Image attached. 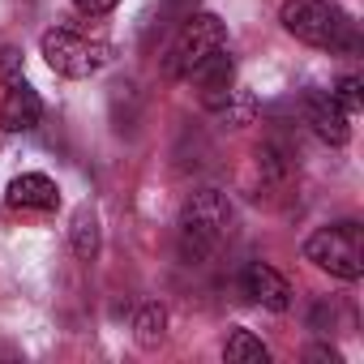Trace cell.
I'll return each instance as SVG.
<instances>
[{
    "label": "cell",
    "mask_w": 364,
    "mask_h": 364,
    "mask_svg": "<svg viewBox=\"0 0 364 364\" xmlns=\"http://www.w3.org/2000/svg\"><path fill=\"white\" fill-rule=\"evenodd\" d=\"M228 223H232V206L219 189H198L185 206H180V219H176V249L189 266H202L228 236Z\"/></svg>",
    "instance_id": "cell-1"
},
{
    "label": "cell",
    "mask_w": 364,
    "mask_h": 364,
    "mask_svg": "<svg viewBox=\"0 0 364 364\" xmlns=\"http://www.w3.org/2000/svg\"><path fill=\"white\" fill-rule=\"evenodd\" d=\"M279 22H283L287 35H296L300 43L321 48V52H343L347 56V52L360 48L355 22L338 5H330V0H287Z\"/></svg>",
    "instance_id": "cell-2"
},
{
    "label": "cell",
    "mask_w": 364,
    "mask_h": 364,
    "mask_svg": "<svg viewBox=\"0 0 364 364\" xmlns=\"http://www.w3.org/2000/svg\"><path fill=\"white\" fill-rule=\"evenodd\" d=\"M228 48V26L215 14H189L167 39L163 52V77L171 82H189L215 52Z\"/></svg>",
    "instance_id": "cell-3"
},
{
    "label": "cell",
    "mask_w": 364,
    "mask_h": 364,
    "mask_svg": "<svg viewBox=\"0 0 364 364\" xmlns=\"http://www.w3.org/2000/svg\"><path fill=\"white\" fill-rule=\"evenodd\" d=\"M304 262H313L317 270H326L343 283H355L364 274V228L355 219L317 228L304 240Z\"/></svg>",
    "instance_id": "cell-4"
},
{
    "label": "cell",
    "mask_w": 364,
    "mask_h": 364,
    "mask_svg": "<svg viewBox=\"0 0 364 364\" xmlns=\"http://www.w3.org/2000/svg\"><path fill=\"white\" fill-rule=\"evenodd\" d=\"M39 52H43L48 69L60 73V77H90V73H99L103 65H112V43L90 39V35H77V31H69V26L43 31Z\"/></svg>",
    "instance_id": "cell-5"
},
{
    "label": "cell",
    "mask_w": 364,
    "mask_h": 364,
    "mask_svg": "<svg viewBox=\"0 0 364 364\" xmlns=\"http://www.w3.org/2000/svg\"><path fill=\"white\" fill-rule=\"evenodd\" d=\"M300 116H304V124H309L326 146H347L351 124H347V112L338 107V99H334L330 90H304V95H300Z\"/></svg>",
    "instance_id": "cell-6"
},
{
    "label": "cell",
    "mask_w": 364,
    "mask_h": 364,
    "mask_svg": "<svg viewBox=\"0 0 364 364\" xmlns=\"http://www.w3.org/2000/svg\"><path fill=\"white\" fill-rule=\"evenodd\" d=\"M189 82H198V99H202L206 112H223V116L232 112V99H236V65H232L228 48L215 52Z\"/></svg>",
    "instance_id": "cell-7"
},
{
    "label": "cell",
    "mask_w": 364,
    "mask_h": 364,
    "mask_svg": "<svg viewBox=\"0 0 364 364\" xmlns=\"http://www.w3.org/2000/svg\"><path fill=\"white\" fill-rule=\"evenodd\" d=\"M240 291L249 300H257L262 309H270V313H287L291 309V283L266 262H249L240 270Z\"/></svg>",
    "instance_id": "cell-8"
},
{
    "label": "cell",
    "mask_w": 364,
    "mask_h": 364,
    "mask_svg": "<svg viewBox=\"0 0 364 364\" xmlns=\"http://www.w3.org/2000/svg\"><path fill=\"white\" fill-rule=\"evenodd\" d=\"M39 120H43V99H39V90H35L26 77L9 82V86H5V99H0V129H5V133H26V129H35Z\"/></svg>",
    "instance_id": "cell-9"
},
{
    "label": "cell",
    "mask_w": 364,
    "mask_h": 364,
    "mask_svg": "<svg viewBox=\"0 0 364 364\" xmlns=\"http://www.w3.org/2000/svg\"><path fill=\"white\" fill-rule=\"evenodd\" d=\"M5 202L14 210H56L60 206V189H56V180L43 176V171H22L18 180H9Z\"/></svg>",
    "instance_id": "cell-10"
},
{
    "label": "cell",
    "mask_w": 364,
    "mask_h": 364,
    "mask_svg": "<svg viewBox=\"0 0 364 364\" xmlns=\"http://www.w3.org/2000/svg\"><path fill=\"white\" fill-rule=\"evenodd\" d=\"M167 338V313H163V304H141L137 313H133V343L141 347V351H154L159 343Z\"/></svg>",
    "instance_id": "cell-11"
},
{
    "label": "cell",
    "mask_w": 364,
    "mask_h": 364,
    "mask_svg": "<svg viewBox=\"0 0 364 364\" xmlns=\"http://www.w3.org/2000/svg\"><path fill=\"white\" fill-rule=\"evenodd\" d=\"M223 360L228 364H266L270 360V351H266V343L253 334V330H228V338H223Z\"/></svg>",
    "instance_id": "cell-12"
},
{
    "label": "cell",
    "mask_w": 364,
    "mask_h": 364,
    "mask_svg": "<svg viewBox=\"0 0 364 364\" xmlns=\"http://www.w3.org/2000/svg\"><path fill=\"white\" fill-rule=\"evenodd\" d=\"M69 240H73V253H77L82 262H90V257L99 253V215H95L90 206H82V210L73 215Z\"/></svg>",
    "instance_id": "cell-13"
},
{
    "label": "cell",
    "mask_w": 364,
    "mask_h": 364,
    "mask_svg": "<svg viewBox=\"0 0 364 364\" xmlns=\"http://www.w3.org/2000/svg\"><path fill=\"white\" fill-rule=\"evenodd\" d=\"M189 14H198V0H159V9H154V18H150V35L176 31Z\"/></svg>",
    "instance_id": "cell-14"
},
{
    "label": "cell",
    "mask_w": 364,
    "mask_h": 364,
    "mask_svg": "<svg viewBox=\"0 0 364 364\" xmlns=\"http://www.w3.org/2000/svg\"><path fill=\"white\" fill-rule=\"evenodd\" d=\"M330 95L338 99V107H343L347 116H351V112H360V77H351V73H347V77H338Z\"/></svg>",
    "instance_id": "cell-15"
},
{
    "label": "cell",
    "mask_w": 364,
    "mask_h": 364,
    "mask_svg": "<svg viewBox=\"0 0 364 364\" xmlns=\"http://www.w3.org/2000/svg\"><path fill=\"white\" fill-rule=\"evenodd\" d=\"M0 77H5V86L22 77V52H18V48H5V52H0Z\"/></svg>",
    "instance_id": "cell-16"
},
{
    "label": "cell",
    "mask_w": 364,
    "mask_h": 364,
    "mask_svg": "<svg viewBox=\"0 0 364 364\" xmlns=\"http://www.w3.org/2000/svg\"><path fill=\"white\" fill-rule=\"evenodd\" d=\"M120 5V0H73V9L82 14V18H103V14H112Z\"/></svg>",
    "instance_id": "cell-17"
},
{
    "label": "cell",
    "mask_w": 364,
    "mask_h": 364,
    "mask_svg": "<svg viewBox=\"0 0 364 364\" xmlns=\"http://www.w3.org/2000/svg\"><path fill=\"white\" fill-rule=\"evenodd\" d=\"M304 355H309V360H321V364H343V355H338V351H334L330 343H313V347H309Z\"/></svg>",
    "instance_id": "cell-18"
}]
</instances>
